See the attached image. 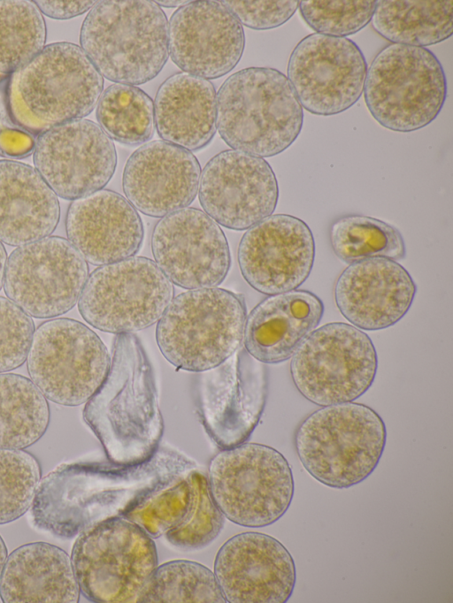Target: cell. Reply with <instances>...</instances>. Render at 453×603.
<instances>
[{"label":"cell","mask_w":453,"mask_h":603,"mask_svg":"<svg viewBox=\"0 0 453 603\" xmlns=\"http://www.w3.org/2000/svg\"><path fill=\"white\" fill-rule=\"evenodd\" d=\"M48 400L27 377L0 373V449H25L46 432Z\"/></svg>","instance_id":"f546056e"},{"label":"cell","mask_w":453,"mask_h":603,"mask_svg":"<svg viewBox=\"0 0 453 603\" xmlns=\"http://www.w3.org/2000/svg\"><path fill=\"white\" fill-rule=\"evenodd\" d=\"M371 22L391 43L426 48L452 35L453 1L379 0Z\"/></svg>","instance_id":"f1b7e54d"},{"label":"cell","mask_w":453,"mask_h":603,"mask_svg":"<svg viewBox=\"0 0 453 603\" xmlns=\"http://www.w3.org/2000/svg\"><path fill=\"white\" fill-rule=\"evenodd\" d=\"M83 416L114 465L139 464L157 451L163 419L151 368L136 337L116 338L108 374Z\"/></svg>","instance_id":"6da1fadb"},{"label":"cell","mask_w":453,"mask_h":603,"mask_svg":"<svg viewBox=\"0 0 453 603\" xmlns=\"http://www.w3.org/2000/svg\"><path fill=\"white\" fill-rule=\"evenodd\" d=\"M188 473L142 496L123 517L140 526L152 538L165 535L176 527L186 514L190 497Z\"/></svg>","instance_id":"d590c367"},{"label":"cell","mask_w":453,"mask_h":603,"mask_svg":"<svg viewBox=\"0 0 453 603\" xmlns=\"http://www.w3.org/2000/svg\"><path fill=\"white\" fill-rule=\"evenodd\" d=\"M43 15L32 1L0 0V74H12L45 46Z\"/></svg>","instance_id":"836d02e7"},{"label":"cell","mask_w":453,"mask_h":603,"mask_svg":"<svg viewBox=\"0 0 453 603\" xmlns=\"http://www.w3.org/2000/svg\"><path fill=\"white\" fill-rule=\"evenodd\" d=\"M151 251L166 278L189 290L216 287L231 266L228 242L220 226L196 208L163 217L154 227Z\"/></svg>","instance_id":"e0dca14e"},{"label":"cell","mask_w":453,"mask_h":603,"mask_svg":"<svg viewBox=\"0 0 453 603\" xmlns=\"http://www.w3.org/2000/svg\"><path fill=\"white\" fill-rule=\"evenodd\" d=\"M136 602L225 603L214 572L199 562L174 560L157 565Z\"/></svg>","instance_id":"d6a6232c"},{"label":"cell","mask_w":453,"mask_h":603,"mask_svg":"<svg viewBox=\"0 0 453 603\" xmlns=\"http://www.w3.org/2000/svg\"><path fill=\"white\" fill-rule=\"evenodd\" d=\"M323 314L322 301L311 291L268 295L246 317L244 348L262 363L285 362L318 327Z\"/></svg>","instance_id":"d4e9b609"},{"label":"cell","mask_w":453,"mask_h":603,"mask_svg":"<svg viewBox=\"0 0 453 603\" xmlns=\"http://www.w3.org/2000/svg\"><path fill=\"white\" fill-rule=\"evenodd\" d=\"M103 89L104 78L82 49L59 42L45 45L12 74L6 99L12 120L38 135L90 114Z\"/></svg>","instance_id":"7a4b0ae2"},{"label":"cell","mask_w":453,"mask_h":603,"mask_svg":"<svg viewBox=\"0 0 453 603\" xmlns=\"http://www.w3.org/2000/svg\"><path fill=\"white\" fill-rule=\"evenodd\" d=\"M173 296L172 282L154 261L131 256L93 271L78 301V309L97 330L131 333L157 323Z\"/></svg>","instance_id":"7c38bea8"},{"label":"cell","mask_w":453,"mask_h":603,"mask_svg":"<svg viewBox=\"0 0 453 603\" xmlns=\"http://www.w3.org/2000/svg\"><path fill=\"white\" fill-rule=\"evenodd\" d=\"M80 593L69 555L46 542L12 551L0 577V599L4 603H77Z\"/></svg>","instance_id":"83f0119b"},{"label":"cell","mask_w":453,"mask_h":603,"mask_svg":"<svg viewBox=\"0 0 453 603\" xmlns=\"http://www.w3.org/2000/svg\"><path fill=\"white\" fill-rule=\"evenodd\" d=\"M265 397L263 366L244 347L198 378L196 404L201 421L209 436L224 449L250 437Z\"/></svg>","instance_id":"2e32d148"},{"label":"cell","mask_w":453,"mask_h":603,"mask_svg":"<svg viewBox=\"0 0 453 603\" xmlns=\"http://www.w3.org/2000/svg\"><path fill=\"white\" fill-rule=\"evenodd\" d=\"M363 94L380 126L410 133L428 126L440 114L447 97V79L430 50L391 43L372 61Z\"/></svg>","instance_id":"52a82bcc"},{"label":"cell","mask_w":453,"mask_h":603,"mask_svg":"<svg viewBox=\"0 0 453 603\" xmlns=\"http://www.w3.org/2000/svg\"><path fill=\"white\" fill-rule=\"evenodd\" d=\"M41 480L36 458L23 449H0V524L13 522L32 506Z\"/></svg>","instance_id":"8d00e7d4"},{"label":"cell","mask_w":453,"mask_h":603,"mask_svg":"<svg viewBox=\"0 0 453 603\" xmlns=\"http://www.w3.org/2000/svg\"><path fill=\"white\" fill-rule=\"evenodd\" d=\"M96 117L108 136L121 144H142L154 134V103L136 86H109L97 102Z\"/></svg>","instance_id":"1f68e13d"},{"label":"cell","mask_w":453,"mask_h":603,"mask_svg":"<svg viewBox=\"0 0 453 603\" xmlns=\"http://www.w3.org/2000/svg\"><path fill=\"white\" fill-rule=\"evenodd\" d=\"M71 561L81 592L97 603L136 602L158 565L153 538L122 516L82 530Z\"/></svg>","instance_id":"ba28073f"},{"label":"cell","mask_w":453,"mask_h":603,"mask_svg":"<svg viewBox=\"0 0 453 603\" xmlns=\"http://www.w3.org/2000/svg\"><path fill=\"white\" fill-rule=\"evenodd\" d=\"M190 497L180 523L165 534L181 550H197L211 544L221 532L225 516L213 500L207 477L196 470L187 474Z\"/></svg>","instance_id":"e575fe53"},{"label":"cell","mask_w":453,"mask_h":603,"mask_svg":"<svg viewBox=\"0 0 453 603\" xmlns=\"http://www.w3.org/2000/svg\"><path fill=\"white\" fill-rule=\"evenodd\" d=\"M80 44L103 77L141 85L167 62L168 20L155 1H100L82 22Z\"/></svg>","instance_id":"277c9868"},{"label":"cell","mask_w":453,"mask_h":603,"mask_svg":"<svg viewBox=\"0 0 453 603\" xmlns=\"http://www.w3.org/2000/svg\"><path fill=\"white\" fill-rule=\"evenodd\" d=\"M247 27L268 30L288 21L299 7V1H220Z\"/></svg>","instance_id":"ab89813d"},{"label":"cell","mask_w":453,"mask_h":603,"mask_svg":"<svg viewBox=\"0 0 453 603\" xmlns=\"http://www.w3.org/2000/svg\"><path fill=\"white\" fill-rule=\"evenodd\" d=\"M35 146L30 134L19 127L12 118L5 94L0 88V155L23 157L29 155Z\"/></svg>","instance_id":"60d3db41"},{"label":"cell","mask_w":453,"mask_h":603,"mask_svg":"<svg viewBox=\"0 0 453 603\" xmlns=\"http://www.w3.org/2000/svg\"><path fill=\"white\" fill-rule=\"evenodd\" d=\"M329 240L334 255L346 263L373 257L399 261L406 255L403 237L395 226L365 215L334 220Z\"/></svg>","instance_id":"4dcf8cb0"},{"label":"cell","mask_w":453,"mask_h":603,"mask_svg":"<svg viewBox=\"0 0 453 603\" xmlns=\"http://www.w3.org/2000/svg\"><path fill=\"white\" fill-rule=\"evenodd\" d=\"M367 69L362 50L352 40L314 33L292 50L287 77L303 109L333 116L360 99Z\"/></svg>","instance_id":"5bb4252c"},{"label":"cell","mask_w":453,"mask_h":603,"mask_svg":"<svg viewBox=\"0 0 453 603\" xmlns=\"http://www.w3.org/2000/svg\"><path fill=\"white\" fill-rule=\"evenodd\" d=\"M200 176V164L192 152L165 141H153L129 156L122 186L135 210L163 218L195 200Z\"/></svg>","instance_id":"7402d4cb"},{"label":"cell","mask_w":453,"mask_h":603,"mask_svg":"<svg viewBox=\"0 0 453 603\" xmlns=\"http://www.w3.org/2000/svg\"><path fill=\"white\" fill-rule=\"evenodd\" d=\"M417 286L397 261L373 257L349 263L337 278L334 298L340 313L360 330L395 325L409 311Z\"/></svg>","instance_id":"603a6c76"},{"label":"cell","mask_w":453,"mask_h":603,"mask_svg":"<svg viewBox=\"0 0 453 603\" xmlns=\"http://www.w3.org/2000/svg\"><path fill=\"white\" fill-rule=\"evenodd\" d=\"M374 0L299 1V11L307 25L318 34L347 37L359 32L372 20Z\"/></svg>","instance_id":"74e56055"},{"label":"cell","mask_w":453,"mask_h":603,"mask_svg":"<svg viewBox=\"0 0 453 603\" xmlns=\"http://www.w3.org/2000/svg\"><path fill=\"white\" fill-rule=\"evenodd\" d=\"M3 77H4V75H1V74H0V80H1Z\"/></svg>","instance_id":"bcb514c9"},{"label":"cell","mask_w":453,"mask_h":603,"mask_svg":"<svg viewBox=\"0 0 453 603\" xmlns=\"http://www.w3.org/2000/svg\"><path fill=\"white\" fill-rule=\"evenodd\" d=\"M198 196L203 210L218 225L242 231L273 213L279 187L266 160L227 149L214 156L203 167Z\"/></svg>","instance_id":"ac0fdd59"},{"label":"cell","mask_w":453,"mask_h":603,"mask_svg":"<svg viewBox=\"0 0 453 603\" xmlns=\"http://www.w3.org/2000/svg\"><path fill=\"white\" fill-rule=\"evenodd\" d=\"M169 56L183 73L205 80L227 74L241 60L245 34L220 2L193 1L178 8L168 25Z\"/></svg>","instance_id":"ffe728a7"},{"label":"cell","mask_w":453,"mask_h":603,"mask_svg":"<svg viewBox=\"0 0 453 603\" xmlns=\"http://www.w3.org/2000/svg\"><path fill=\"white\" fill-rule=\"evenodd\" d=\"M26 363L30 379L47 400L73 407L96 393L111 358L88 326L74 319L51 318L35 329Z\"/></svg>","instance_id":"8fae6325"},{"label":"cell","mask_w":453,"mask_h":603,"mask_svg":"<svg viewBox=\"0 0 453 603\" xmlns=\"http://www.w3.org/2000/svg\"><path fill=\"white\" fill-rule=\"evenodd\" d=\"M7 263V254L5 248L0 240V290L4 286V273Z\"/></svg>","instance_id":"7bdbcfd3"},{"label":"cell","mask_w":453,"mask_h":603,"mask_svg":"<svg viewBox=\"0 0 453 603\" xmlns=\"http://www.w3.org/2000/svg\"><path fill=\"white\" fill-rule=\"evenodd\" d=\"M378 369L376 348L363 330L333 322L316 328L291 357L297 391L324 407L351 402L365 394Z\"/></svg>","instance_id":"30bf717a"},{"label":"cell","mask_w":453,"mask_h":603,"mask_svg":"<svg viewBox=\"0 0 453 603\" xmlns=\"http://www.w3.org/2000/svg\"><path fill=\"white\" fill-rule=\"evenodd\" d=\"M155 128L165 141L199 150L217 130V94L213 84L177 73L159 87L154 102Z\"/></svg>","instance_id":"4316f807"},{"label":"cell","mask_w":453,"mask_h":603,"mask_svg":"<svg viewBox=\"0 0 453 603\" xmlns=\"http://www.w3.org/2000/svg\"><path fill=\"white\" fill-rule=\"evenodd\" d=\"M88 277L87 261L71 242L48 236L11 253L3 288L31 317L51 319L78 303Z\"/></svg>","instance_id":"4fadbf2b"},{"label":"cell","mask_w":453,"mask_h":603,"mask_svg":"<svg viewBox=\"0 0 453 603\" xmlns=\"http://www.w3.org/2000/svg\"><path fill=\"white\" fill-rule=\"evenodd\" d=\"M387 441L380 416L367 405L345 402L324 406L296 428L294 443L306 471L337 489L356 485L378 466Z\"/></svg>","instance_id":"5b68a950"},{"label":"cell","mask_w":453,"mask_h":603,"mask_svg":"<svg viewBox=\"0 0 453 603\" xmlns=\"http://www.w3.org/2000/svg\"><path fill=\"white\" fill-rule=\"evenodd\" d=\"M42 14L53 19H69L89 11L97 1H34Z\"/></svg>","instance_id":"b9f144b4"},{"label":"cell","mask_w":453,"mask_h":603,"mask_svg":"<svg viewBox=\"0 0 453 603\" xmlns=\"http://www.w3.org/2000/svg\"><path fill=\"white\" fill-rule=\"evenodd\" d=\"M246 317L243 300L231 291L188 290L172 299L157 321L156 340L173 366L202 372L242 347Z\"/></svg>","instance_id":"8992f818"},{"label":"cell","mask_w":453,"mask_h":603,"mask_svg":"<svg viewBox=\"0 0 453 603\" xmlns=\"http://www.w3.org/2000/svg\"><path fill=\"white\" fill-rule=\"evenodd\" d=\"M65 230L68 240L84 259L98 266L134 256L144 234L135 208L109 189L73 200L67 210Z\"/></svg>","instance_id":"cb8c5ba5"},{"label":"cell","mask_w":453,"mask_h":603,"mask_svg":"<svg viewBox=\"0 0 453 603\" xmlns=\"http://www.w3.org/2000/svg\"><path fill=\"white\" fill-rule=\"evenodd\" d=\"M208 485L226 518L241 526L273 524L289 508L294 478L285 456L258 443L224 449L211 461Z\"/></svg>","instance_id":"9c48e42d"},{"label":"cell","mask_w":453,"mask_h":603,"mask_svg":"<svg viewBox=\"0 0 453 603\" xmlns=\"http://www.w3.org/2000/svg\"><path fill=\"white\" fill-rule=\"evenodd\" d=\"M35 331L32 317L7 297L0 296V373L26 361Z\"/></svg>","instance_id":"f35d334b"},{"label":"cell","mask_w":453,"mask_h":603,"mask_svg":"<svg viewBox=\"0 0 453 603\" xmlns=\"http://www.w3.org/2000/svg\"><path fill=\"white\" fill-rule=\"evenodd\" d=\"M60 218L57 195L35 168L0 160V240L22 246L50 236Z\"/></svg>","instance_id":"484cf974"},{"label":"cell","mask_w":453,"mask_h":603,"mask_svg":"<svg viewBox=\"0 0 453 603\" xmlns=\"http://www.w3.org/2000/svg\"><path fill=\"white\" fill-rule=\"evenodd\" d=\"M7 559V548L3 540V538L0 536V577L5 564Z\"/></svg>","instance_id":"ee69618b"},{"label":"cell","mask_w":453,"mask_h":603,"mask_svg":"<svg viewBox=\"0 0 453 603\" xmlns=\"http://www.w3.org/2000/svg\"><path fill=\"white\" fill-rule=\"evenodd\" d=\"M314 259L311 230L288 214H272L257 223L243 234L238 248L242 277L265 295L297 289L310 276Z\"/></svg>","instance_id":"d6986e66"},{"label":"cell","mask_w":453,"mask_h":603,"mask_svg":"<svg viewBox=\"0 0 453 603\" xmlns=\"http://www.w3.org/2000/svg\"><path fill=\"white\" fill-rule=\"evenodd\" d=\"M33 161L57 196L73 201L103 189L118 158L112 140L100 126L81 118L39 134Z\"/></svg>","instance_id":"9a60e30c"},{"label":"cell","mask_w":453,"mask_h":603,"mask_svg":"<svg viewBox=\"0 0 453 603\" xmlns=\"http://www.w3.org/2000/svg\"><path fill=\"white\" fill-rule=\"evenodd\" d=\"M214 575L228 603H285L296 581L288 550L275 538L256 531L234 535L220 546Z\"/></svg>","instance_id":"44dd1931"},{"label":"cell","mask_w":453,"mask_h":603,"mask_svg":"<svg viewBox=\"0 0 453 603\" xmlns=\"http://www.w3.org/2000/svg\"><path fill=\"white\" fill-rule=\"evenodd\" d=\"M159 6L163 7H176V6H183L188 3V1H157L156 2Z\"/></svg>","instance_id":"f6af8a7d"},{"label":"cell","mask_w":453,"mask_h":603,"mask_svg":"<svg viewBox=\"0 0 453 603\" xmlns=\"http://www.w3.org/2000/svg\"><path fill=\"white\" fill-rule=\"evenodd\" d=\"M303 110L288 77L275 68L248 67L230 75L217 94V128L233 149L271 157L299 136Z\"/></svg>","instance_id":"3957f363"}]
</instances>
